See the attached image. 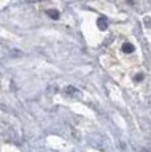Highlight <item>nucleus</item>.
I'll return each instance as SVG.
<instances>
[{"label":"nucleus","mask_w":151,"mask_h":152,"mask_svg":"<svg viewBox=\"0 0 151 152\" xmlns=\"http://www.w3.org/2000/svg\"><path fill=\"white\" fill-rule=\"evenodd\" d=\"M122 50H123L125 53H133V52H134V46H133L131 44L126 42L122 45Z\"/></svg>","instance_id":"1"},{"label":"nucleus","mask_w":151,"mask_h":152,"mask_svg":"<svg viewBox=\"0 0 151 152\" xmlns=\"http://www.w3.org/2000/svg\"><path fill=\"white\" fill-rule=\"evenodd\" d=\"M98 27H100V29H102V31H105V29L107 28V24H106V20L103 19H98Z\"/></svg>","instance_id":"2"},{"label":"nucleus","mask_w":151,"mask_h":152,"mask_svg":"<svg viewBox=\"0 0 151 152\" xmlns=\"http://www.w3.org/2000/svg\"><path fill=\"white\" fill-rule=\"evenodd\" d=\"M48 15L54 20L59 19V12H57V11H48Z\"/></svg>","instance_id":"3"},{"label":"nucleus","mask_w":151,"mask_h":152,"mask_svg":"<svg viewBox=\"0 0 151 152\" xmlns=\"http://www.w3.org/2000/svg\"><path fill=\"white\" fill-rule=\"evenodd\" d=\"M142 78H143V75H142V74H138V75H136V78H135V80H136V81H141Z\"/></svg>","instance_id":"4"}]
</instances>
